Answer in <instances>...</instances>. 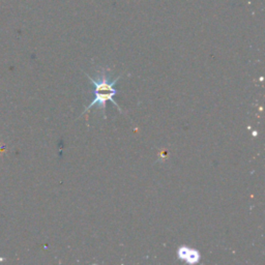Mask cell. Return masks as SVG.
<instances>
[{"mask_svg":"<svg viewBox=\"0 0 265 265\" xmlns=\"http://www.w3.org/2000/svg\"><path fill=\"white\" fill-rule=\"evenodd\" d=\"M86 76L88 79L90 80V82L95 87V91H94L95 96H94V100L83 111L82 115L85 114L87 111H89L91 109V107L98 105L99 109L101 108V110H102V114H103L104 118H106V103L108 101H111L112 103H113L114 105L117 107L118 111L123 113L122 108H120L117 102L115 100H113V96L118 93V91L116 89H114L113 86L118 82V80L122 78V76H119L116 79L110 81L107 69H102L101 71H99L98 74H96V79L91 78L89 75H87V74H86Z\"/></svg>","mask_w":265,"mask_h":265,"instance_id":"obj_1","label":"cell"},{"mask_svg":"<svg viewBox=\"0 0 265 265\" xmlns=\"http://www.w3.org/2000/svg\"><path fill=\"white\" fill-rule=\"evenodd\" d=\"M177 256L181 261H186L188 263H197L201 258L200 253L188 247H180L177 251Z\"/></svg>","mask_w":265,"mask_h":265,"instance_id":"obj_2","label":"cell"}]
</instances>
